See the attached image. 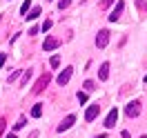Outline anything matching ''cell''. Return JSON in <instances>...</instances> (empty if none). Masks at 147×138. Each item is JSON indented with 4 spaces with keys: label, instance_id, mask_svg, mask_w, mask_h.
Segmentation results:
<instances>
[{
    "label": "cell",
    "instance_id": "obj_1",
    "mask_svg": "<svg viewBox=\"0 0 147 138\" xmlns=\"http://www.w3.org/2000/svg\"><path fill=\"white\" fill-rule=\"evenodd\" d=\"M107 42H109V31H107V29H100L98 36H96V47L102 49V47H107Z\"/></svg>",
    "mask_w": 147,
    "mask_h": 138
},
{
    "label": "cell",
    "instance_id": "obj_2",
    "mask_svg": "<svg viewBox=\"0 0 147 138\" xmlns=\"http://www.w3.org/2000/svg\"><path fill=\"white\" fill-rule=\"evenodd\" d=\"M71 74H74V67H65L63 71L58 74V85H60V87H65V85L69 83V78H71Z\"/></svg>",
    "mask_w": 147,
    "mask_h": 138
},
{
    "label": "cell",
    "instance_id": "obj_3",
    "mask_svg": "<svg viewBox=\"0 0 147 138\" xmlns=\"http://www.w3.org/2000/svg\"><path fill=\"white\" fill-rule=\"evenodd\" d=\"M125 114H127L129 118H136L138 114H140V102H138V100H131L127 107H125Z\"/></svg>",
    "mask_w": 147,
    "mask_h": 138
},
{
    "label": "cell",
    "instance_id": "obj_4",
    "mask_svg": "<svg viewBox=\"0 0 147 138\" xmlns=\"http://www.w3.org/2000/svg\"><path fill=\"white\" fill-rule=\"evenodd\" d=\"M49 80H51V76H49V74H42V76H40V80L34 85V94H40L47 85H49Z\"/></svg>",
    "mask_w": 147,
    "mask_h": 138
},
{
    "label": "cell",
    "instance_id": "obj_5",
    "mask_svg": "<svg viewBox=\"0 0 147 138\" xmlns=\"http://www.w3.org/2000/svg\"><path fill=\"white\" fill-rule=\"evenodd\" d=\"M74 123H76V116H74V114H69V116H67V118H65V120H63V123H60V125H58L56 129H58V131L63 134V131H67V129L71 127Z\"/></svg>",
    "mask_w": 147,
    "mask_h": 138
},
{
    "label": "cell",
    "instance_id": "obj_6",
    "mask_svg": "<svg viewBox=\"0 0 147 138\" xmlns=\"http://www.w3.org/2000/svg\"><path fill=\"white\" fill-rule=\"evenodd\" d=\"M123 9H125V2L123 0H118V5H116V9L109 13V22H116V20L120 18V13H123Z\"/></svg>",
    "mask_w": 147,
    "mask_h": 138
},
{
    "label": "cell",
    "instance_id": "obj_7",
    "mask_svg": "<svg viewBox=\"0 0 147 138\" xmlns=\"http://www.w3.org/2000/svg\"><path fill=\"white\" fill-rule=\"evenodd\" d=\"M116 120H118V109L114 107V109L109 111V116L105 118V127H116Z\"/></svg>",
    "mask_w": 147,
    "mask_h": 138
},
{
    "label": "cell",
    "instance_id": "obj_8",
    "mask_svg": "<svg viewBox=\"0 0 147 138\" xmlns=\"http://www.w3.org/2000/svg\"><path fill=\"white\" fill-rule=\"evenodd\" d=\"M98 114H100V107H98V105H92V107H89V109L85 111V120H87V123H92V120L96 118V116H98Z\"/></svg>",
    "mask_w": 147,
    "mask_h": 138
},
{
    "label": "cell",
    "instance_id": "obj_9",
    "mask_svg": "<svg viewBox=\"0 0 147 138\" xmlns=\"http://www.w3.org/2000/svg\"><path fill=\"white\" fill-rule=\"evenodd\" d=\"M56 47H60V40H58V38H54V36H49V38L45 40L42 49H45V51H51V49H56Z\"/></svg>",
    "mask_w": 147,
    "mask_h": 138
},
{
    "label": "cell",
    "instance_id": "obj_10",
    "mask_svg": "<svg viewBox=\"0 0 147 138\" xmlns=\"http://www.w3.org/2000/svg\"><path fill=\"white\" fill-rule=\"evenodd\" d=\"M107 76H109V63H102L100 71H98V78H100V80H107Z\"/></svg>",
    "mask_w": 147,
    "mask_h": 138
},
{
    "label": "cell",
    "instance_id": "obj_11",
    "mask_svg": "<svg viewBox=\"0 0 147 138\" xmlns=\"http://www.w3.org/2000/svg\"><path fill=\"white\" fill-rule=\"evenodd\" d=\"M31 116H34V118H40V116H42V105H40V102H36V105L31 107Z\"/></svg>",
    "mask_w": 147,
    "mask_h": 138
},
{
    "label": "cell",
    "instance_id": "obj_12",
    "mask_svg": "<svg viewBox=\"0 0 147 138\" xmlns=\"http://www.w3.org/2000/svg\"><path fill=\"white\" fill-rule=\"evenodd\" d=\"M38 16H40V7H34V9H29V13H27V20H36Z\"/></svg>",
    "mask_w": 147,
    "mask_h": 138
},
{
    "label": "cell",
    "instance_id": "obj_13",
    "mask_svg": "<svg viewBox=\"0 0 147 138\" xmlns=\"http://www.w3.org/2000/svg\"><path fill=\"white\" fill-rule=\"evenodd\" d=\"M29 9H31V0H25V2H22V7H20V13H22V16H27Z\"/></svg>",
    "mask_w": 147,
    "mask_h": 138
},
{
    "label": "cell",
    "instance_id": "obj_14",
    "mask_svg": "<svg viewBox=\"0 0 147 138\" xmlns=\"http://www.w3.org/2000/svg\"><path fill=\"white\" fill-rule=\"evenodd\" d=\"M69 5H71V0H60V2H58V9H67Z\"/></svg>",
    "mask_w": 147,
    "mask_h": 138
},
{
    "label": "cell",
    "instance_id": "obj_15",
    "mask_svg": "<svg viewBox=\"0 0 147 138\" xmlns=\"http://www.w3.org/2000/svg\"><path fill=\"white\" fill-rule=\"evenodd\" d=\"M25 123H27V120H25V118H20L18 123L13 125V129H16V131H18V129H22V127H25Z\"/></svg>",
    "mask_w": 147,
    "mask_h": 138
},
{
    "label": "cell",
    "instance_id": "obj_16",
    "mask_svg": "<svg viewBox=\"0 0 147 138\" xmlns=\"http://www.w3.org/2000/svg\"><path fill=\"white\" fill-rule=\"evenodd\" d=\"M76 98H78V102H87V94H85V92H78Z\"/></svg>",
    "mask_w": 147,
    "mask_h": 138
},
{
    "label": "cell",
    "instance_id": "obj_17",
    "mask_svg": "<svg viewBox=\"0 0 147 138\" xmlns=\"http://www.w3.org/2000/svg\"><path fill=\"white\" fill-rule=\"evenodd\" d=\"M29 78H31V71L27 69V71L22 74V85H27V83H29Z\"/></svg>",
    "mask_w": 147,
    "mask_h": 138
},
{
    "label": "cell",
    "instance_id": "obj_18",
    "mask_svg": "<svg viewBox=\"0 0 147 138\" xmlns=\"http://www.w3.org/2000/svg\"><path fill=\"white\" fill-rule=\"evenodd\" d=\"M94 87H96L94 80H87V83H85V89H87V92H94Z\"/></svg>",
    "mask_w": 147,
    "mask_h": 138
},
{
    "label": "cell",
    "instance_id": "obj_19",
    "mask_svg": "<svg viewBox=\"0 0 147 138\" xmlns=\"http://www.w3.org/2000/svg\"><path fill=\"white\" fill-rule=\"evenodd\" d=\"M42 31H49V29H51V20H45V22H42Z\"/></svg>",
    "mask_w": 147,
    "mask_h": 138
},
{
    "label": "cell",
    "instance_id": "obj_20",
    "mask_svg": "<svg viewBox=\"0 0 147 138\" xmlns=\"http://www.w3.org/2000/svg\"><path fill=\"white\" fill-rule=\"evenodd\" d=\"M49 65H51V67H58V65H60V58H58V56H54V58L49 60Z\"/></svg>",
    "mask_w": 147,
    "mask_h": 138
},
{
    "label": "cell",
    "instance_id": "obj_21",
    "mask_svg": "<svg viewBox=\"0 0 147 138\" xmlns=\"http://www.w3.org/2000/svg\"><path fill=\"white\" fill-rule=\"evenodd\" d=\"M109 5H114V0H102V2H100V7H102V9H107Z\"/></svg>",
    "mask_w": 147,
    "mask_h": 138
},
{
    "label": "cell",
    "instance_id": "obj_22",
    "mask_svg": "<svg viewBox=\"0 0 147 138\" xmlns=\"http://www.w3.org/2000/svg\"><path fill=\"white\" fill-rule=\"evenodd\" d=\"M18 76H20V71H13V74L9 76V83H13V80H16V78H18Z\"/></svg>",
    "mask_w": 147,
    "mask_h": 138
},
{
    "label": "cell",
    "instance_id": "obj_23",
    "mask_svg": "<svg viewBox=\"0 0 147 138\" xmlns=\"http://www.w3.org/2000/svg\"><path fill=\"white\" fill-rule=\"evenodd\" d=\"M5 125H7V123H5V118L0 120V136H2V131H5Z\"/></svg>",
    "mask_w": 147,
    "mask_h": 138
},
{
    "label": "cell",
    "instance_id": "obj_24",
    "mask_svg": "<svg viewBox=\"0 0 147 138\" xmlns=\"http://www.w3.org/2000/svg\"><path fill=\"white\" fill-rule=\"evenodd\" d=\"M5 60H7V54H0V67L5 65Z\"/></svg>",
    "mask_w": 147,
    "mask_h": 138
},
{
    "label": "cell",
    "instance_id": "obj_25",
    "mask_svg": "<svg viewBox=\"0 0 147 138\" xmlns=\"http://www.w3.org/2000/svg\"><path fill=\"white\" fill-rule=\"evenodd\" d=\"M120 138H131V136H129V131H123V134H120Z\"/></svg>",
    "mask_w": 147,
    "mask_h": 138
},
{
    "label": "cell",
    "instance_id": "obj_26",
    "mask_svg": "<svg viewBox=\"0 0 147 138\" xmlns=\"http://www.w3.org/2000/svg\"><path fill=\"white\" fill-rule=\"evenodd\" d=\"M5 138H16V134H7V136H5Z\"/></svg>",
    "mask_w": 147,
    "mask_h": 138
},
{
    "label": "cell",
    "instance_id": "obj_27",
    "mask_svg": "<svg viewBox=\"0 0 147 138\" xmlns=\"http://www.w3.org/2000/svg\"><path fill=\"white\" fill-rule=\"evenodd\" d=\"M96 138H107V136H96Z\"/></svg>",
    "mask_w": 147,
    "mask_h": 138
},
{
    "label": "cell",
    "instance_id": "obj_28",
    "mask_svg": "<svg viewBox=\"0 0 147 138\" xmlns=\"http://www.w3.org/2000/svg\"><path fill=\"white\" fill-rule=\"evenodd\" d=\"M145 83H147V76H145Z\"/></svg>",
    "mask_w": 147,
    "mask_h": 138
}]
</instances>
